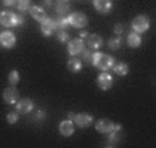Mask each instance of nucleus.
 Segmentation results:
<instances>
[{"label":"nucleus","instance_id":"f257e3e1","mask_svg":"<svg viewBox=\"0 0 156 148\" xmlns=\"http://www.w3.org/2000/svg\"><path fill=\"white\" fill-rule=\"evenodd\" d=\"M91 62L94 64L95 68L101 69V71H108V69H111L113 67V64H115L112 57L108 56V54H102V53H95L94 56H93Z\"/></svg>","mask_w":156,"mask_h":148},{"label":"nucleus","instance_id":"f03ea898","mask_svg":"<svg viewBox=\"0 0 156 148\" xmlns=\"http://www.w3.org/2000/svg\"><path fill=\"white\" fill-rule=\"evenodd\" d=\"M149 28V18L147 15H138L133 21V29L137 33H142Z\"/></svg>","mask_w":156,"mask_h":148},{"label":"nucleus","instance_id":"7ed1b4c3","mask_svg":"<svg viewBox=\"0 0 156 148\" xmlns=\"http://www.w3.org/2000/svg\"><path fill=\"white\" fill-rule=\"evenodd\" d=\"M69 25L73 28H84L87 25V17L83 13H72L68 15Z\"/></svg>","mask_w":156,"mask_h":148},{"label":"nucleus","instance_id":"20e7f679","mask_svg":"<svg viewBox=\"0 0 156 148\" xmlns=\"http://www.w3.org/2000/svg\"><path fill=\"white\" fill-rule=\"evenodd\" d=\"M83 49H84V42H83V39L75 38V39H72V40H69L68 53L71 54V56H77V54H80L83 51Z\"/></svg>","mask_w":156,"mask_h":148},{"label":"nucleus","instance_id":"39448f33","mask_svg":"<svg viewBox=\"0 0 156 148\" xmlns=\"http://www.w3.org/2000/svg\"><path fill=\"white\" fill-rule=\"evenodd\" d=\"M15 42H17V39H15L14 33L10 32V31H4V32L0 33V45L3 46L4 49L14 47Z\"/></svg>","mask_w":156,"mask_h":148},{"label":"nucleus","instance_id":"423d86ee","mask_svg":"<svg viewBox=\"0 0 156 148\" xmlns=\"http://www.w3.org/2000/svg\"><path fill=\"white\" fill-rule=\"evenodd\" d=\"M113 123L112 121H109V119H100V121L95 123V129H97L100 133H104V134H108L113 130Z\"/></svg>","mask_w":156,"mask_h":148},{"label":"nucleus","instance_id":"0eeeda50","mask_svg":"<svg viewBox=\"0 0 156 148\" xmlns=\"http://www.w3.org/2000/svg\"><path fill=\"white\" fill-rule=\"evenodd\" d=\"M112 83H113L112 76H111V75H109L106 71L104 72V74L98 75V78H97V85H98V87H100V89L108 90L109 87L112 86Z\"/></svg>","mask_w":156,"mask_h":148},{"label":"nucleus","instance_id":"6e6552de","mask_svg":"<svg viewBox=\"0 0 156 148\" xmlns=\"http://www.w3.org/2000/svg\"><path fill=\"white\" fill-rule=\"evenodd\" d=\"M59 133L64 137H71L75 133V126H73V121L71 119H66V121H62L59 123Z\"/></svg>","mask_w":156,"mask_h":148},{"label":"nucleus","instance_id":"1a4fd4ad","mask_svg":"<svg viewBox=\"0 0 156 148\" xmlns=\"http://www.w3.org/2000/svg\"><path fill=\"white\" fill-rule=\"evenodd\" d=\"M73 122H76L79 128H88L93 122V116L88 114H77V115H75Z\"/></svg>","mask_w":156,"mask_h":148},{"label":"nucleus","instance_id":"9d476101","mask_svg":"<svg viewBox=\"0 0 156 148\" xmlns=\"http://www.w3.org/2000/svg\"><path fill=\"white\" fill-rule=\"evenodd\" d=\"M40 29L44 36H51L54 29H55V21L51 20V18H46L44 21H41Z\"/></svg>","mask_w":156,"mask_h":148},{"label":"nucleus","instance_id":"9b49d317","mask_svg":"<svg viewBox=\"0 0 156 148\" xmlns=\"http://www.w3.org/2000/svg\"><path fill=\"white\" fill-rule=\"evenodd\" d=\"M33 110V103L30 98H22L17 103V111L18 114H29Z\"/></svg>","mask_w":156,"mask_h":148},{"label":"nucleus","instance_id":"f8f14e48","mask_svg":"<svg viewBox=\"0 0 156 148\" xmlns=\"http://www.w3.org/2000/svg\"><path fill=\"white\" fill-rule=\"evenodd\" d=\"M93 3H94L95 10L102 14L109 13L112 9V0H93Z\"/></svg>","mask_w":156,"mask_h":148},{"label":"nucleus","instance_id":"ddd939ff","mask_svg":"<svg viewBox=\"0 0 156 148\" xmlns=\"http://www.w3.org/2000/svg\"><path fill=\"white\" fill-rule=\"evenodd\" d=\"M18 90L14 89V87H9V89H6L3 92V100L6 101L7 104H15L18 100Z\"/></svg>","mask_w":156,"mask_h":148},{"label":"nucleus","instance_id":"4468645a","mask_svg":"<svg viewBox=\"0 0 156 148\" xmlns=\"http://www.w3.org/2000/svg\"><path fill=\"white\" fill-rule=\"evenodd\" d=\"M29 13H30V15H32L33 20L39 21V22H41V21H44L46 18H47L46 10H44L41 6H33V7H30Z\"/></svg>","mask_w":156,"mask_h":148},{"label":"nucleus","instance_id":"2eb2a0df","mask_svg":"<svg viewBox=\"0 0 156 148\" xmlns=\"http://www.w3.org/2000/svg\"><path fill=\"white\" fill-rule=\"evenodd\" d=\"M86 39H87L88 49H91V50H97V49H100L102 46V39L98 35H88Z\"/></svg>","mask_w":156,"mask_h":148},{"label":"nucleus","instance_id":"dca6fc26","mask_svg":"<svg viewBox=\"0 0 156 148\" xmlns=\"http://www.w3.org/2000/svg\"><path fill=\"white\" fill-rule=\"evenodd\" d=\"M12 20H14V14L10 11H0V24L3 27H12Z\"/></svg>","mask_w":156,"mask_h":148},{"label":"nucleus","instance_id":"f3484780","mask_svg":"<svg viewBox=\"0 0 156 148\" xmlns=\"http://www.w3.org/2000/svg\"><path fill=\"white\" fill-rule=\"evenodd\" d=\"M127 43H129L130 47L137 49V47H140V45H141V38H140V35L137 32H133L127 36Z\"/></svg>","mask_w":156,"mask_h":148},{"label":"nucleus","instance_id":"a211bd4d","mask_svg":"<svg viewBox=\"0 0 156 148\" xmlns=\"http://www.w3.org/2000/svg\"><path fill=\"white\" fill-rule=\"evenodd\" d=\"M68 69L71 72H73V74L79 72L80 69H82V62H80V60L76 58V57H72V58H69V61H68Z\"/></svg>","mask_w":156,"mask_h":148},{"label":"nucleus","instance_id":"6ab92c4d","mask_svg":"<svg viewBox=\"0 0 156 148\" xmlns=\"http://www.w3.org/2000/svg\"><path fill=\"white\" fill-rule=\"evenodd\" d=\"M113 71H115V74L120 75V76H124V75L129 74V65L127 64H124V62H119V64H113Z\"/></svg>","mask_w":156,"mask_h":148},{"label":"nucleus","instance_id":"aec40b11","mask_svg":"<svg viewBox=\"0 0 156 148\" xmlns=\"http://www.w3.org/2000/svg\"><path fill=\"white\" fill-rule=\"evenodd\" d=\"M69 27V20L66 15H59L55 21V28H59L61 31H65Z\"/></svg>","mask_w":156,"mask_h":148},{"label":"nucleus","instance_id":"412c9836","mask_svg":"<svg viewBox=\"0 0 156 148\" xmlns=\"http://www.w3.org/2000/svg\"><path fill=\"white\" fill-rule=\"evenodd\" d=\"M69 4L68 3H57V7H55V11L58 15H66L69 13Z\"/></svg>","mask_w":156,"mask_h":148},{"label":"nucleus","instance_id":"4be33fe9","mask_svg":"<svg viewBox=\"0 0 156 148\" xmlns=\"http://www.w3.org/2000/svg\"><path fill=\"white\" fill-rule=\"evenodd\" d=\"M15 7H17L20 11H27V10L30 9V0H17Z\"/></svg>","mask_w":156,"mask_h":148},{"label":"nucleus","instance_id":"5701e85b","mask_svg":"<svg viewBox=\"0 0 156 148\" xmlns=\"http://www.w3.org/2000/svg\"><path fill=\"white\" fill-rule=\"evenodd\" d=\"M18 80H20V74H18V71H11L9 74V82L10 85H12V86H15L18 83Z\"/></svg>","mask_w":156,"mask_h":148},{"label":"nucleus","instance_id":"b1692460","mask_svg":"<svg viewBox=\"0 0 156 148\" xmlns=\"http://www.w3.org/2000/svg\"><path fill=\"white\" fill-rule=\"evenodd\" d=\"M80 54H82V58L86 62L93 61V56H94V54L91 53V49H83V51Z\"/></svg>","mask_w":156,"mask_h":148},{"label":"nucleus","instance_id":"393cba45","mask_svg":"<svg viewBox=\"0 0 156 148\" xmlns=\"http://www.w3.org/2000/svg\"><path fill=\"white\" fill-rule=\"evenodd\" d=\"M120 43H122V40H120V38H113V39H111L109 40V49H112V50H118L119 47H120Z\"/></svg>","mask_w":156,"mask_h":148},{"label":"nucleus","instance_id":"a878e982","mask_svg":"<svg viewBox=\"0 0 156 148\" xmlns=\"http://www.w3.org/2000/svg\"><path fill=\"white\" fill-rule=\"evenodd\" d=\"M25 22L24 17L20 14H14V20H12V27H20V25H22Z\"/></svg>","mask_w":156,"mask_h":148},{"label":"nucleus","instance_id":"bb28decb","mask_svg":"<svg viewBox=\"0 0 156 148\" xmlns=\"http://www.w3.org/2000/svg\"><path fill=\"white\" fill-rule=\"evenodd\" d=\"M7 122H9L10 125H14L18 122V114L17 112H10L9 115H7Z\"/></svg>","mask_w":156,"mask_h":148},{"label":"nucleus","instance_id":"cd10ccee","mask_svg":"<svg viewBox=\"0 0 156 148\" xmlns=\"http://www.w3.org/2000/svg\"><path fill=\"white\" fill-rule=\"evenodd\" d=\"M58 39H59V42H68L69 40V33L68 32H65V31H62V32H59L58 33Z\"/></svg>","mask_w":156,"mask_h":148},{"label":"nucleus","instance_id":"c85d7f7f","mask_svg":"<svg viewBox=\"0 0 156 148\" xmlns=\"http://www.w3.org/2000/svg\"><path fill=\"white\" fill-rule=\"evenodd\" d=\"M2 3H3L4 6L10 7V6H15V3H17V0H2Z\"/></svg>","mask_w":156,"mask_h":148},{"label":"nucleus","instance_id":"c756f323","mask_svg":"<svg viewBox=\"0 0 156 148\" xmlns=\"http://www.w3.org/2000/svg\"><path fill=\"white\" fill-rule=\"evenodd\" d=\"M43 118H46V114H44L43 111H37V114H36L35 119H36V121H41Z\"/></svg>","mask_w":156,"mask_h":148},{"label":"nucleus","instance_id":"7c9ffc66","mask_svg":"<svg viewBox=\"0 0 156 148\" xmlns=\"http://www.w3.org/2000/svg\"><path fill=\"white\" fill-rule=\"evenodd\" d=\"M123 29H124L123 25H116V27H115V33H118V35L120 36L122 33H123Z\"/></svg>","mask_w":156,"mask_h":148},{"label":"nucleus","instance_id":"2f4dec72","mask_svg":"<svg viewBox=\"0 0 156 148\" xmlns=\"http://www.w3.org/2000/svg\"><path fill=\"white\" fill-rule=\"evenodd\" d=\"M53 4V0H41V7H50Z\"/></svg>","mask_w":156,"mask_h":148},{"label":"nucleus","instance_id":"473e14b6","mask_svg":"<svg viewBox=\"0 0 156 148\" xmlns=\"http://www.w3.org/2000/svg\"><path fill=\"white\" fill-rule=\"evenodd\" d=\"M80 36H82V38H80V39H83V38H87V36H88V33L86 32V31H83V32L80 33Z\"/></svg>","mask_w":156,"mask_h":148},{"label":"nucleus","instance_id":"72a5a7b5","mask_svg":"<svg viewBox=\"0 0 156 148\" xmlns=\"http://www.w3.org/2000/svg\"><path fill=\"white\" fill-rule=\"evenodd\" d=\"M69 0H57V3H68Z\"/></svg>","mask_w":156,"mask_h":148},{"label":"nucleus","instance_id":"f704fd0d","mask_svg":"<svg viewBox=\"0 0 156 148\" xmlns=\"http://www.w3.org/2000/svg\"><path fill=\"white\" fill-rule=\"evenodd\" d=\"M73 118H75V114H69V119H71V121H73Z\"/></svg>","mask_w":156,"mask_h":148}]
</instances>
